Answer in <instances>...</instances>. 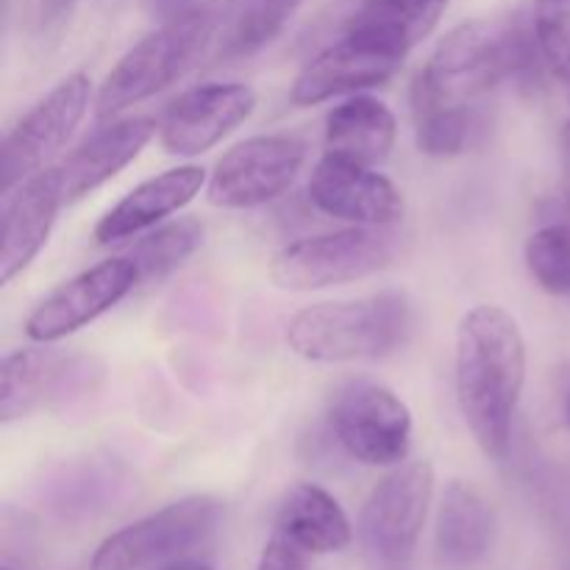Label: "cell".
<instances>
[{"instance_id": "7a4b0ae2", "label": "cell", "mask_w": 570, "mask_h": 570, "mask_svg": "<svg viewBox=\"0 0 570 570\" xmlns=\"http://www.w3.org/2000/svg\"><path fill=\"white\" fill-rule=\"evenodd\" d=\"M543 65L534 28L499 20H471L438 42L412 87V106L482 109V100L507 76H534Z\"/></svg>"}, {"instance_id": "cb8c5ba5", "label": "cell", "mask_w": 570, "mask_h": 570, "mask_svg": "<svg viewBox=\"0 0 570 570\" xmlns=\"http://www.w3.org/2000/svg\"><path fill=\"white\" fill-rule=\"evenodd\" d=\"M417 148L426 156H460L484 131L482 109H443V106H412Z\"/></svg>"}, {"instance_id": "836d02e7", "label": "cell", "mask_w": 570, "mask_h": 570, "mask_svg": "<svg viewBox=\"0 0 570 570\" xmlns=\"http://www.w3.org/2000/svg\"><path fill=\"white\" fill-rule=\"evenodd\" d=\"M568 415H570V399H568Z\"/></svg>"}, {"instance_id": "5b68a950", "label": "cell", "mask_w": 570, "mask_h": 570, "mask_svg": "<svg viewBox=\"0 0 570 570\" xmlns=\"http://www.w3.org/2000/svg\"><path fill=\"white\" fill-rule=\"evenodd\" d=\"M401 237L390 226H351L289 243L271 262L276 287L293 293L360 282L393 265Z\"/></svg>"}, {"instance_id": "5bb4252c", "label": "cell", "mask_w": 570, "mask_h": 570, "mask_svg": "<svg viewBox=\"0 0 570 570\" xmlns=\"http://www.w3.org/2000/svg\"><path fill=\"white\" fill-rule=\"evenodd\" d=\"M306 189L323 215L356 226H393L404 217L401 189L373 167L343 156H323L312 170Z\"/></svg>"}, {"instance_id": "603a6c76", "label": "cell", "mask_w": 570, "mask_h": 570, "mask_svg": "<svg viewBox=\"0 0 570 570\" xmlns=\"http://www.w3.org/2000/svg\"><path fill=\"white\" fill-rule=\"evenodd\" d=\"M200 243H204V226L193 217H184L137 239L126 256L137 267L139 284H159L161 278L178 271L200 248Z\"/></svg>"}, {"instance_id": "e0dca14e", "label": "cell", "mask_w": 570, "mask_h": 570, "mask_svg": "<svg viewBox=\"0 0 570 570\" xmlns=\"http://www.w3.org/2000/svg\"><path fill=\"white\" fill-rule=\"evenodd\" d=\"M204 181L206 170L198 165L173 167V170L148 178L100 217L92 232L95 239H98V245H115L137 237L148 228H156L165 217L176 215L184 206L193 204Z\"/></svg>"}, {"instance_id": "ac0fdd59", "label": "cell", "mask_w": 570, "mask_h": 570, "mask_svg": "<svg viewBox=\"0 0 570 570\" xmlns=\"http://www.w3.org/2000/svg\"><path fill=\"white\" fill-rule=\"evenodd\" d=\"M156 131L159 126L150 117H128L100 128L87 142L78 145V150H72L59 167L67 204L81 200L83 195L115 178L122 167L131 165Z\"/></svg>"}, {"instance_id": "f1b7e54d", "label": "cell", "mask_w": 570, "mask_h": 570, "mask_svg": "<svg viewBox=\"0 0 570 570\" xmlns=\"http://www.w3.org/2000/svg\"><path fill=\"white\" fill-rule=\"evenodd\" d=\"M76 3L78 0H39V22L42 26H53V22L65 20Z\"/></svg>"}, {"instance_id": "d6986e66", "label": "cell", "mask_w": 570, "mask_h": 570, "mask_svg": "<svg viewBox=\"0 0 570 570\" xmlns=\"http://www.w3.org/2000/svg\"><path fill=\"white\" fill-rule=\"evenodd\" d=\"M449 0H365L351 17L345 37L404 61L438 28Z\"/></svg>"}, {"instance_id": "ba28073f", "label": "cell", "mask_w": 570, "mask_h": 570, "mask_svg": "<svg viewBox=\"0 0 570 570\" xmlns=\"http://www.w3.org/2000/svg\"><path fill=\"white\" fill-rule=\"evenodd\" d=\"M220 501L212 495L167 504L142 521L122 527L95 549L89 570H142L154 562L173 560L212 538L220 523Z\"/></svg>"}, {"instance_id": "484cf974", "label": "cell", "mask_w": 570, "mask_h": 570, "mask_svg": "<svg viewBox=\"0 0 570 570\" xmlns=\"http://www.w3.org/2000/svg\"><path fill=\"white\" fill-rule=\"evenodd\" d=\"M527 267L540 289L549 295H570V223H549L527 239Z\"/></svg>"}, {"instance_id": "9a60e30c", "label": "cell", "mask_w": 570, "mask_h": 570, "mask_svg": "<svg viewBox=\"0 0 570 570\" xmlns=\"http://www.w3.org/2000/svg\"><path fill=\"white\" fill-rule=\"evenodd\" d=\"M59 167L39 170L3 195V243H0V282L9 284L39 256L65 206Z\"/></svg>"}, {"instance_id": "8fae6325", "label": "cell", "mask_w": 570, "mask_h": 570, "mask_svg": "<svg viewBox=\"0 0 570 570\" xmlns=\"http://www.w3.org/2000/svg\"><path fill=\"white\" fill-rule=\"evenodd\" d=\"M89 100H92V78L87 72H72L17 120V126L6 134L3 159H0L3 195L26 178L37 176L45 161L65 148L67 139L87 117Z\"/></svg>"}, {"instance_id": "d4e9b609", "label": "cell", "mask_w": 570, "mask_h": 570, "mask_svg": "<svg viewBox=\"0 0 570 570\" xmlns=\"http://www.w3.org/2000/svg\"><path fill=\"white\" fill-rule=\"evenodd\" d=\"M304 0H239L228 20V56H250L273 42L287 28Z\"/></svg>"}, {"instance_id": "e575fe53", "label": "cell", "mask_w": 570, "mask_h": 570, "mask_svg": "<svg viewBox=\"0 0 570 570\" xmlns=\"http://www.w3.org/2000/svg\"><path fill=\"white\" fill-rule=\"evenodd\" d=\"M3 570H14V568H9V566H6V568H3Z\"/></svg>"}, {"instance_id": "7402d4cb", "label": "cell", "mask_w": 570, "mask_h": 570, "mask_svg": "<svg viewBox=\"0 0 570 570\" xmlns=\"http://www.w3.org/2000/svg\"><path fill=\"white\" fill-rule=\"evenodd\" d=\"M395 115L387 104L371 95H354L326 115V154L360 165H382L395 148Z\"/></svg>"}, {"instance_id": "9c48e42d", "label": "cell", "mask_w": 570, "mask_h": 570, "mask_svg": "<svg viewBox=\"0 0 570 570\" xmlns=\"http://www.w3.org/2000/svg\"><path fill=\"white\" fill-rule=\"evenodd\" d=\"M432 495L434 468L429 462H404L376 482L360 515V538L373 562L390 568L410 560L421 540Z\"/></svg>"}, {"instance_id": "83f0119b", "label": "cell", "mask_w": 570, "mask_h": 570, "mask_svg": "<svg viewBox=\"0 0 570 570\" xmlns=\"http://www.w3.org/2000/svg\"><path fill=\"white\" fill-rule=\"evenodd\" d=\"M256 570H312L306 562V551L295 549L282 534H273L271 543L262 551L259 568Z\"/></svg>"}, {"instance_id": "4316f807", "label": "cell", "mask_w": 570, "mask_h": 570, "mask_svg": "<svg viewBox=\"0 0 570 570\" xmlns=\"http://www.w3.org/2000/svg\"><path fill=\"white\" fill-rule=\"evenodd\" d=\"M532 28L549 72L570 87V0H534Z\"/></svg>"}, {"instance_id": "ffe728a7", "label": "cell", "mask_w": 570, "mask_h": 570, "mask_svg": "<svg viewBox=\"0 0 570 570\" xmlns=\"http://www.w3.org/2000/svg\"><path fill=\"white\" fill-rule=\"evenodd\" d=\"M495 512L473 484L451 482L438 512V557L445 568H471L493 546Z\"/></svg>"}, {"instance_id": "277c9868", "label": "cell", "mask_w": 570, "mask_h": 570, "mask_svg": "<svg viewBox=\"0 0 570 570\" xmlns=\"http://www.w3.org/2000/svg\"><path fill=\"white\" fill-rule=\"evenodd\" d=\"M410 323V301L387 289L367 298L304 306L289 321L287 343L309 362L376 360L404 343Z\"/></svg>"}, {"instance_id": "52a82bcc", "label": "cell", "mask_w": 570, "mask_h": 570, "mask_svg": "<svg viewBox=\"0 0 570 570\" xmlns=\"http://www.w3.org/2000/svg\"><path fill=\"white\" fill-rule=\"evenodd\" d=\"M328 426L337 443L365 465H401L410 454L412 412L384 384L345 382L328 406Z\"/></svg>"}, {"instance_id": "2e32d148", "label": "cell", "mask_w": 570, "mask_h": 570, "mask_svg": "<svg viewBox=\"0 0 570 570\" xmlns=\"http://www.w3.org/2000/svg\"><path fill=\"white\" fill-rule=\"evenodd\" d=\"M401 61L343 37L315 56L295 78L289 100L295 106H315L337 95L379 87L399 72Z\"/></svg>"}, {"instance_id": "d6a6232c", "label": "cell", "mask_w": 570, "mask_h": 570, "mask_svg": "<svg viewBox=\"0 0 570 570\" xmlns=\"http://www.w3.org/2000/svg\"><path fill=\"white\" fill-rule=\"evenodd\" d=\"M560 209H562V215H566V223H570V184H566V193H562Z\"/></svg>"}, {"instance_id": "6da1fadb", "label": "cell", "mask_w": 570, "mask_h": 570, "mask_svg": "<svg viewBox=\"0 0 570 570\" xmlns=\"http://www.w3.org/2000/svg\"><path fill=\"white\" fill-rule=\"evenodd\" d=\"M456 401L473 440L490 460H507L512 423L527 384V340L507 309L479 304L456 328Z\"/></svg>"}, {"instance_id": "1f68e13d", "label": "cell", "mask_w": 570, "mask_h": 570, "mask_svg": "<svg viewBox=\"0 0 570 570\" xmlns=\"http://www.w3.org/2000/svg\"><path fill=\"white\" fill-rule=\"evenodd\" d=\"M167 570H215V568L204 566V562H176V566H170Z\"/></svg>"}, {"instance_id": "8992f818", "label": "cell", "mask_w": 570, "mask_h": 570, "mask_svg": "<svg viewBox=\"0 0 570 570\" xmlns=\"http://www.w3.org/2000/svg\"><path fill=\"white\" fill-rule=\"evenodd\" d=\"M104 382L98 356L59 348H26L3 356L0 365V421L11 423L33 412L53 410L95 393Z\"/></svg>"}, {"instance_id": "4dcf8cb0", "label": "cell", "mask_w": 570, "mask_h": 570, "mask_svg": "<svg viewBox=\"0 0 570 570\" xmlns=\"http://www.w3.org/2000/svg\"><path fill=\"white\" fill-rule=\"evenodd\" d=\"M150 3H154L159 11H170V14H178V11L189 9L187 3H193V0H150Z\"/></svg>"}, {"instance_id": "30bf717a", "label": "cell", "mask_w": 570, "mask_h": 570, "mask_svg": "<svg viewBox=\"0 0 570 570\" xmlns=\"http://www.w3.org/2000/svg\"><path fill=\"white\" fill-rule=\"evenodd\" d=\"M306 161V142L293 134H259L217 159L206 198L217 209H256L282 198Z\"/></svg>"}, {"instance_id": "f546056e", "label": "cell", "mask_w": 570, "mask_h": 570, "mask_svg": "<svg viewBox=\"0 0 570 570\" xmlns=\"http://www.w3.org/2000/svg\"><path fill=\"white\" fill-rule=\"evenodd\" d=\"M560 148H562V173H566V184H570V120L566 122V128H562Z\"/></svg>"}, {"instance_id": "3957f363", "label": "cell", "mask_w": 570, "mask_h": 570, "mask_svg": "<svg viewBox=\"0 0 570 570\" xmlns=\"http://www.w3.org/2000/svg\"><path fill=\"white\" fill-rule=\"evenodd\" d=\"M232 0H206L178 11L161 28L139 39L120 56L95 98L98 120L120 115L187 76L212 48L220 28L232 20Z\"/></svg>"}, {"instance_id": "7c38bea8", "label": "cell", "mask_w": 570, "mask_h": 570, "mask_svg": "<svg viewBox=\"0 0 570 570\" xmlns=\"http://www.w3.org/2000/svg\"><path fill=\"white\" fill-rule=\"evenodd\" d=\"M137 284L139 273L128 256L98 262L89 271L72 276L70 282L59 284L45 301H39L37 309L28 315L26 334L33 343H56L106 315Z\"/></svg>"}, {"instance_id": "4fadbf2b", "label": "cell", "mask_w": 570, "mask_h": 570, "mask_svg": "<svg viewBox=\"0 0 570 570\" xmlns=\"http://www.w3.org/2000/svg\"><path fill=\"white\" fill-rule=\"evenodd\" d=\"M256 109L248 83H204L178 95L159 120L161 148L170 156H198L243 126Z\"/></svg>"}, {"instance_id": "44dd1931", "label": "cell", "mask_w": 570, "mask_h": 570, "mask_svg": "<svg viewBox=\"0 0 570 570\" xmlns=\"http://www.w3.org/2000/svg\"><path fill=\"white\" fill-rule=\"evenodd\" d=\"M276 534L306 554H337L354 540V529L340 501L309 482L295 484L284 495Z\"/></svg>"}]
</instances>
